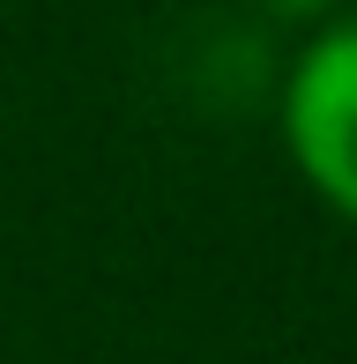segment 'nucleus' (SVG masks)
<instances>
[{
    "label": "nucleus",
    "mask_w": 357,
    "mask_h": 364,
    "mask_svg": "<svg viewBox=\"0 0 357 364\" xmlns=\"http://www.w3.org/2000/svg\"><path fill=\"white\" fill-rule=\"evenodd\" d=\"M283 149L298 178L357 223V15H335L305 38L283 75Z\"/></svg>",
    "instance_id": "1"
},
{
    "label": "nucleus",
    "mask_w": 357,
    "mask_h": 364,
    "mask_svg": "<svg viewBox=\"0 0 357 364\" xmlns=\"http://www.w3.org/2000/svg\"><path fill=\"white\" fill-rule=\"evenodd\" d=\"M268 8H275V15H328L335 0H268Z\"/></svg>",
    "instance_id": "2"
}]
</instances>
